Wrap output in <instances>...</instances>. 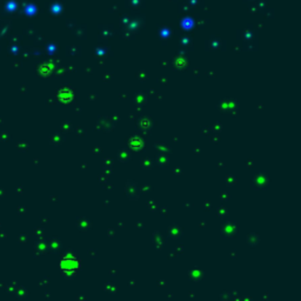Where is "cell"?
I'll use <instances>...</instances> for the list:
<instances>
[{"label":"cell","instance_id":"obj_1","mask_svg":"<svg viewBox=\"0 0 301 301\" xmlns=\"http://www.w3.org/2000/svg\"><path fill=\"white\" fill-rule=\"evenodd\" d=\"M80 268V261L72 254L65 255L60 261V269L65 275H73Z\"/></svg>","mask_w":301,"mask_h":301},{"label":"cell","instance_id":"obj_2","mask_svg":"<svg viewBox=\"0 0 301 301\" xmlns=\"http://www.w3.org/2000/svg\"><path fill=\"white\" fill-rule=\"evenodd\" d=\"M129 146L131 148L133 149H139L142 147V141L139 139V138H133L131 141H129Z\"/></svg>","mask_w":301,"mask_h":301}]
</instances>
